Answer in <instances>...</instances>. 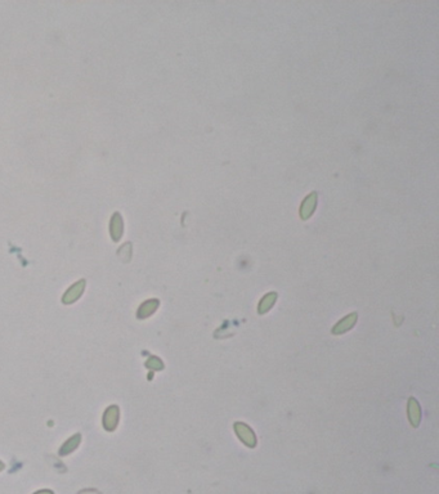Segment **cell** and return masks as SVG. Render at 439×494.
Instances as JSON below:
<instances>
[{"mask_svg":"<svg viewBox=\"0 0 439 494\" xmlns=\"http://www.w3.org/2000/svg\"><path fill=\"white\" fill-rule=\"evenodd\" d=\"M80 440H81V436L79 434L75 435V436L70 437V439H68L67 442H66L65 444L62 445V448H61V450H60V454L61 455L70 454L73 450H75L76 448L79 447V444H80Z\"/></svg>","mask_w":439,"mask_h":494,"instance_id":"5","label":"cell"},{"mask_svg":"<svg viewBox=\"0 0 439 494\" xmlns=\"http://www.w3.org/2000/svg\"><path fill=\"white\" fill-rule=\"evenodd\" d=\"M317 202H318L317 192H310L309 195L303 200L302 205H300V208H299V215L300 218H302V220H308V219L313 215V213L315 211V207H317Z\"/></svg>","mask_w":439,"mask_h":494,"instance_id":"1","label":"cell"},{"mask_svg":"<svg viewBox=\"0 0 439 494\" xmlns=\"http://www.w3.org/2000/svg\"><path fill=\"white\" fill-rule=\"evenodd\" d=\"M276 297L277 293L274 292H271L264 296L263 300L259 304V313H266V311H268L269 309H271V306L274 304V301H276Z\"/></svg>","mask_w":439,"mask_h":494,"instance_id":"7","label":"cell"},{"mask_svg":"<svg viewBox=\"0 0 439 494\" xmlns=\"http://www.w3.org/2000/svg\"><path fill=\"white\" fill-rule=\"evenodd\" d=\"M119 408L116 405H111L107 408V411L103 414V427L107 431H112L116 429L117 422H119Z\"/></svg>","mask_w":439,"mask_h":494,"instance_id":"2","label":"cell"},{"mask_svg":"<svg viewBox=\"0 0 439 494\" xmlns=\"http://www.w3.org/2000/svg\"><path fill=\"white\" fill-rule=\"evenodd\" d=\"M84 287H85V280H79L78 283H75L74 286H71V287L68 288L67 292L65 293V296L62 297L63 303L71 304V303H74V301L78 300V298L81 296V293H83Z\"/></svg>","mask_w":439,"mask_h":494,"instance_id":"3","label":"cell"},{"mask_svg":"<svg viewBox=\"0 0 439 494\" xmlns=\"http://www.w3.org/2000/svg\"><path fill=\"white\" fill-rule=\"evenodd\" d=\"M111 234L114 241H119L122 234V219L119 214H115L111 220Z\"/></svg>","mask_w":439,"mask_h":494,"instance_id":"4","label":"cell"},{"mask_svg":"<svg viewBox=\"0 0 439 494\" xmlns=\"http://www.w3.org/2000/svg\"><path fill=\"white\" fill-rule=\"evenodd\" d=\"M3 468H4V465H3V462H0V471H2V470H3Z\"/></svg>","mask_w":439,"mask_h":494,"instance_id":"9","label":"cell"},{"mask_svg":"<svg viewBox=\"0 0 439 494\" xmlns=\"http://www.w3.org/2000/svg\"><path fill=\"white\" fill-rule=\"evenodd\" d=\"M35 494H55V493H53L52 490H40V491H37Z\"/></svg>","mask_w":439,"mask_h":494,"instance_id":"8","label":"cell"},{"mask_svg":"<svg viewBox=\"0 0 439 494\" xmlns=\"http://www.w3.org/2000/svg\"><path fill=\"white\" fill-rule=\"evenodd\" d=\"M159 301L157 300H148L143 304L142 306L139 308V311H138V316L139 318H147L150 316L153 311L157 309Z\"/></svg>","mask_w":439,"mask_h":494,"instance_id":"6","label":"cell"}]
</instances>
